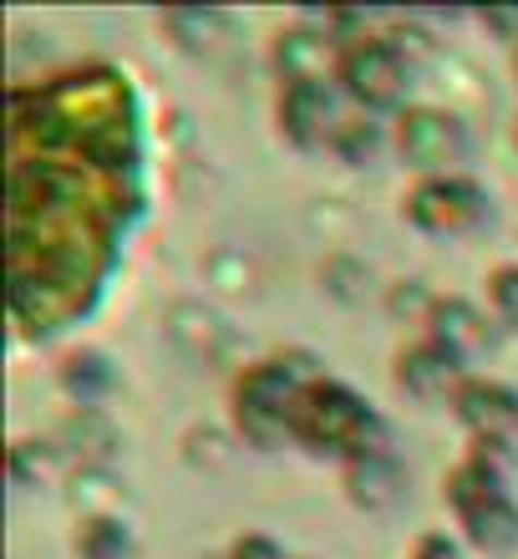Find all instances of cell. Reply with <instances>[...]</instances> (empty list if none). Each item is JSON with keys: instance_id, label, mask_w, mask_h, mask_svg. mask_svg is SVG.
Here are the masks:
<instances>
[{"instance_id": "1", "label": "cell", "mask_w": 518, "mask_h": 559, "mask_svg": "<svg viewBox=\"0 0 518 559\" xmlns=\"http://www.w3.org/2000/svg\"><path fill=\"white\" fill-rule=\"evenodd\" d=\"M290 432L300 442H311L315 453H351L356 463L371 453H382V423L366 402L346 392L341 382H311L296 402Z\"/></svg>"}, {"instance_id": "2", "label": "cell", "mask_w": 518, "mask_h": 559, "mask_svg": "<svg viewBox=\"0 0 518 559\" xmlns=\"http://www.w3.org/2000/svg\"><path fill=\"white\" fill-rule=\"evenodd\" d=\"M305 386H311V361H305V356H275V361H260V367L234 386V413H239L244 438H254L260 448H269L275 438H285Z\"/></svg>"}, {"instance_id": "3", "label": "cell", "mask_w": 518, "mask_h": 559, "mask_svg": "<svg viewBox=\"0 0 518 559\" xmlns=\"http://www.w3.org/2000/svg\"><path fill=\"white\" fill-rule=\"evenodd\" d=\"M447 503L458 509L462 530L473 534L483 549H514L518 545V509L508 503L504 478L489 463V453L468 457L453 478H447Z\"/></svg>"}, {"instance_id": "4", "label": "cell", "mask_w": 518, "mask_h": 559, "mask_svg": "<svg viewBox=\"0 0 518 559\" xmlns=\"http://www.w3.org/2000/svg\"><path fill=\"white\" fill-rule=\"evenodd\" d=\"M407 219L432 229V235H462L489 219V193L468 178H427L407 199Z\"/></svg>"}, {"instance_id": "5", "label": "cell", "mask_w": 518, "mask_h": 559, "mask_svg": "<svg viewBox=\"0 0 518 559\" xmlns=\"http://www.w3.org/2000/svg\"><path fill=\"white\" fill-rule=\"evenodd\" d=\"M341 82L356 103L391 107L407 92V61H401V51L391 41H371L366 36V41H356L341 57Z\"/></svg>"}, {"instance_id": "6", "label": "cell", "mask_w": 518, "mask_h": 559, "mask_svg": "<svg viewBox=\"0 0 518 559\" xmlns=\"http://www.w3.org/2000/svg\"><path fill=\"white\" fill-rule=\"evenodd\" d=\"M401 153L422 168H443V163H458L468 153V133L453 112H432V107H417V112H401L397 128Z\"/></svg>"}, {"instance_id": "7", "label": "cell", "mask_w": 518, "mask_h": 559, "mask_svg": "<svg viewBox=\"0 0 518 559\" xmlns=\"http://www.w3.org/2000/svg\"><path fill=\"white\" fill-rule=\"evenodd\" d=\"M280 122H285V133L305 147L326 143V138H336V128H341L326 82H290L280 97Z\"/></svg>"}, {"instance_id": "8", "label": "cell", "mask_w": 518, "mask_h": 559, "mask_svg": "<svg viewBox=\"0 0 518 559\" xmlns=\"http://www.w3.org/2000/svg\"><path fill=\"white\" fill-rule=\"evenodd\" d=\"M458 413L478 438H489V442H508L518 432V397L508 392V386L468 382L458 392Z\"/></svg>"}, {"instance_id": "9", "label": "cell", "mask_w": 518, "mask_h": 559, "mask_svg": "<svg viewBox=\"0 0 518 559\" xmlns=\"http://www.w3.org/2000/svg\"><path fill=\"white\" fill-rule=\"evenodd\" d=\"M453 371H458V356L432 341V346H417V352L401 356L397 382L407 386V392H417V397H437V392H447Z\"/></svg>"}, {"instance_id": "10", "label": "cell", "mask_w": 518, "mask_h": 559, "mask_svg": "<svg viewBox=\"0 0 518 559\" xmlns=\"http://www.w3.org/2000/svg\"><path fill=\"white\" fill-rule=\"evenodd\" d=\"M330 61V46L326 36H315V31H285L280 46H275V67H280L285 87L290 82H321Z\"/></svg>"}, {"instance_id": "11", "label": "cell", "mask_w": 518, "mask_h": 559, "mask_svg": "<svg viewBox=\"0 0 518 559\" xmlns=\"http://www.w3.org/2000/svg\"><path fill=\"white\" fill-rule=\"evenodd\" d=\"M351 499L356 503H366V509H386V503L397 499V488H401V473H397V463L391 457H382V453H371V457H361V463H351Z\"/></svg>"}, {"instance_id": "12", "label": "cell", "mask_w": 518, "mask_h": 559, "mask_svg": "<svg viewBox=\"0 0 518 559\" xmlns=\"http://www.w3.org/2000/svg\"><path fill=\"white\" fill-rule=\"evenodd\" d=\"M432 321H437V346H447L453 356L473 352L478 341H483V316L473 306H462V300H447V306L432 310Z\"/></svg>"}, {"instance_id": "13", "label": "cell", "mask_w": 518, "mask_h": 559, "mask_svg": "<svg viewBox=\"0 0 518 559\" xmlns=\"http://www.w3.org/2000/svg\"><path fill=\"white\" fill-rule=\"evenodd\" d=\"M76 555L82 559H128L133 555V534L122 519H92L87 530L76 534Z\"/></svg>"}, {"instance_id": "14", "label": "cell", "mask_w": 518, "mask_h": 559, "mask_svg": "<svg viewBox=\"0 0 518 559\" xmlns=\"http://www.w3.org/2000/svg\"><path fill=\"white\" fill-rule=\"evenodd\" d=\"M330 147L341 153V158L351 163H366L376 147H382V133H376V122L366 118H341V128H336V138H330Z\"/></svg>"}, {"instance_id": "15", "label": "cell", "mask_w": 518, "mask_h": 559, "mask_svg": "<svg viewBox=\"0 0 518 559\" xmlns=\"http://www.w3.org/2000/svg\"><path fill=\"white\" fill-rule=\"evenodd\" d=\"M493 306H498V316H504L508 325H518V265L493 275Z\"/></svg>"}, {"instance_id": "16", "label": "cell", "mask_w": 518, "mask_h": 559, "mask_svg": "<svg viewBox=\"0 0 518 559\" xmlns=\"http://www.w3.org/2000/svg\"><path fill=\"white\" fill-rule=\"evenodd\" d=\"M412 559H462L458 549L447 545V539H437V534H427V539H422V545L412 549Z\"/></svg>"}, {"instance_id": "17", "label": "cell", "mask_w": 518, "mask_h": 559, "mask_svg": "<svg viewBox=\"0 0 518 559\" xmlns=\"http://www.w3.org/2000/svg\"><path fill=\"white\" fill-rule=\"evenodd\" d=\"M234 559H280V549L269 545V539H244V545L234 549Z\"/></svg>"}]
</instances>
